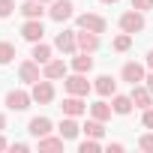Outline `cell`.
<instances>
[{
	"label": "cell",
	"instance_id": "obj_1",
	"mask_svg": "<svg viewBox=\"0 0 153 153\" xmlns=\"http://www.w3.org/2000/svg\"><path fill=\"white\" fill-rule=\"evenodd\" d=\"M120 30H123V33H141V30H144V15H141L138 9L123 12V15H120Z\"/></svg>",
	"mask_w": 153,
	"mask_h": 153
},
{
	"label": "cell",
	"instance_id": "obj_2",
	"mask_svg": "<svg viewBox=\"0 0 153 153\" xmlns=\"http://www.w3.org/2000/svg\"><path fill=\"white\" fill-rule=\"evenodd\" d=\"M105 18L102 15H93V12H84L78 15V30H90V33H105Z\"/></svg>",
	"mask_w": 153,
	"mask_h": 153
},
{
	"label": "cell",
	"instance_id": "obj_3",
	"mask_svg": "<svg viewBox=\"0 0 153 153\" xmlns=\"http://www.w3.org/2000/svg\"><path fill=\"white\" fill-rule=\"evenodd\" d=\"M63 84H66V90H69L72 96H87V93H90V84H87V78H84V72H75V75H69V78H66Z\"/></svg>",
	"mask_w": 153,
	"mask_h": 153
},
{
	"label": "cell",
	"instance_id": "obj_4",
	"mask_svg": "<svg viewBox=\"0 0 153 153\" xmlns=\"http://www.w3.org/2000/svg\"><path fill=\"white\" fill-rule=\"evenodd\" d=\"M30 96H33V102H39V105H45V102H51L54 99V87H51V78H39L36 84H33V90H30Z\"/></svg>",
	"mask_w": 153,
	"mask_h": 153
},
{
	"label": "cell",
	"instance_id": "obj_5",
	"mask_svg": "<svg viewBox=\"0 0 153 153\" xmlns=\"http://www.w3.org/2000/svg\"><path fill=\"white\" fill-rule=\"evenodd\" d=\"M42 33H45L42 18H27L24 27H21V36H24L27 42H42Z\"/></svg>",
	"mask_w": 153,
	"mask_h": 153
},
{
	"label": "cell",
	"instance_id": "obj_6",
	"mask_svg": "<svg viewBox=\"0 0 153 153\" xmlns=\"http://www.w3.org/2000/svg\"><path fill=\"white\" fill-rule=\"evenodd\" d=\"M72 0H51V9H48V15L54 18V21H69L72 18Z\"/></svg>",
	"mask_w": 153,
	"mask_h": 153
},
{
	"label": "cell",
	"instance_id": "obj_7",
	"mask_svg": "<svg viewBox=\"0 0 153 153\" xmlns=\"http://www.w3.org/2000/svg\"><path fill=\"white\" fill-rule=\"evenodd\" d=\"M75 42H78V51H87V54H93V51L99 48V33L78 30V33H75Z\"/></svg>",
	"mask_w": 153,
	"mask_h": 153
},
{
	"label": "cell",
	"instance_id": "obj_8",
	"mask_svg": "<svg viewBox=\"0 0 153 153\" xmlns=\"http://www.w3.org/2000/svg\"><path fill=\"white\" fill-rule=\"evenodd\" d=\"M30 102H33V96L24 93V90H12V93H6V105H9L12 111H24V108H30Z\"/></svg>",
	"mask_w": 153,
	"mask_h": 153
},
{
	"label": "cell",
	"instance_id": "obj_9",
	"mask_svg": "<svg viewBox=\"0 0 153 153\" xmlns=\"http://www.w3.org/2000/svg\"><path fill=\"white\" fill-rule=\"evenodd\" d=\"M18 75H21V81L24 84H36L42 75H39V63L36 60H24L21 66H18Z\"/></svg>",
	"mask_w": 153,
	"mask_h": 153
},
{
	"label": "cell",
	"instance_id": "obj_10",
	"mask_svg": "<svg viewBox=\"0 0 153 153\" xmlns=\"http://www.w3.org/2000/svg\"><path fill=\"white\" fill-rule=\"evenodd\" d=\"M120 75H123V81H129V84H141L144 81V66L141 63H126L120 69Z\"/></svg>",
	"mask_w": 153,
	"mask_h": 153
},
{
	"label": "cell",
	"instance_id": "obj_11",
	"mask_svg": "<svg viewBox=\"0 0 153 153\" xmlns=\"http://www.w3.org/2000/svg\"><path fill=\"white\" fill-rule=\"evenodd\" d=\"M60 108H63V114H66V117H78V114H84V111H87V105L81 102V96H72V93H69V99H63V105H60Z\"/></svg>",
	"mask_w": 153,
	"mask_h": 153
},
{
	"label": "cell",
	"instance_id": "obj_12",
	"mask_svg": "<svg viewBox=\"0 0 153 153\" xmlns=\"http://www.w3.org/2000/svg\"><path fill=\"white\" fill-rule=\"evenodd\" d=\"M63 54H75L78 51V42H75V33L72 30H63V33H57V42H54Z\"/></svg>",
	"mask_w": 153,
	"mask_h": 153
},
{
	"label": "cell",
	"instance_id": "obj_13",
	"mask_svg": "<svg viewBox=\"0 0 153 153\" xmlns=\"http://www.w3.org/2000/svg\"><path fill=\"white\" fill-rule=\"evenodd\" d=\"M42 78H66V63L63 60H48L45 66H42Z\"/></svg>",
	"mask_w": 153,
	"mask_h": 153
},
{
	"label": "cell",
	"instance_id": "obj_14",
	"mask_svg": "<svg viewBox=\"0 0 153 153\" xmlns=\"http://www.w3.org/2000/svg\"><path fill=\"white\" fill-rule=\"evenodd\" d=\"M132 102H135V108H150V105H153V93H150L147 87L132 84Z\"/></svg>",
	"mask_w": 153,
	"mask_h": 153
},
{
	"label": "cell",
	"instance_id": "obj_15",
	"mask_svg": "<svg viewBox=\"0 0 153 153\" xmlns=\"http://www.w3.org/2000/svg\"><path fill=\"white\" fill-rule=\"evenodd\" d=\"M27 129H30L33 138H45V135L51 132V120H48V117H33V120L27 123Z\"/></svg>",
	"mask_w": 153,
	"mask_h": 153
},
{
	"label": "cell",
	"instance_id": "obj_16",
	"mask_svg": "<svg viewBox=\"0 0 153 153\" xmlns=\"http://www.w3.org/2000/svg\"><path fill=\"white\" fill-rule=\"evenodd\" d=\"M93 87H96V93H99V96H111V93L117 90V81L111 78V75H99Z\"/></svg>",
	"mask_w": 153,
	"mask_h": 153
},
{
	"label": "cell",
	"instance_id": "obj_17",
	"mask_svg": "<svg viewBox=\"0 0 153 153\" xmlns=\"http://www.w3.org/2000/svg\"><path fill=\"white\" fill-rule=\"evenodd\" d=\"M45 12V3H39V0H27V3H21V15L24 18H42Z\"/></svg>",
	"mask_w": 153,
	"mask_h": 153
},
{
	"label": "cell",
	"instance_id": "obj_18",
	"mask_svg": "<svg viewBox=\"0 0 153 153\" xmlns=\"http://www.w3.org/2000/svg\"><path fill=\"white\" fill-rule=\"evenodd\" d=\"M72 69H75V72H84V75H87V72L93 69V57H90L87 51H81L78 57H72Z\"/></svg>",
	"mask_w": 153,
	"mask_h": 153
},
{
	"label": "cell",
	"instance_id": "obj_19",
	"mask_svg": "<svg viewBox=\"0 0 153 153\" xmlns=\"http://www.w3.org/2000/svg\"><path fill=\"white\" fill-rule=\"evenodd\" d=\"M111 111H114V108H111L108 102H93V105H90V114H93L96 120H102V123L111 120Z\"/></svg>",
	"mask_w": 153,
	"mask_h": 153
},
{
	"label": "cell",
	"instance_id": "obj_20",
	"mask_svg": "<svg viewBox=\"0 0 153 153\" xmlns=\"http://www.w3.org/2000/svg\"><path fill=\"white\" fill-rule=\"evenodd\" d=\"M132 96H114V102H111V108H114V114H129L132 111Z\"/></svg>",
	"mask_w": 153,
	"mask_h": 153
},
{
	"label": "cell",
	"instance_id": "obj_21",
	"mask_svg": "<svg viewBox=\"0 0 153 153\" xmlns=\"http://www.w3.org/2000/svg\"><path fill=\"white\" fill-rule=\"evenodd\" d=\"M33 60L45 66V63L51 60V48H48V45H42V42H33Z\"/></svg>",
	"mask_w": 153,
	"mask_h": 153
},
{
	"label": "cell",
	"instance_id": "obj_22",
	"mask_svg": "<svg viewBox=\"0 0 153 153\" xmlns=\"http://www.w3.org/2000/svg\"><path fill=\"white\" fill-rule=\"evenodd\" d=\"M78 129H81V126H78V123H75L72 117H66V120L60 123V135H63L66 141H69V138H75V135H78Z\"/></svg>",
	"mask_w": 153,
	"mask_h": 153
},
{
	"label": "cell",
	"instance_id": "obj_23",
	"mask_svg": "<svg viewBox=\"0 0 153 153\" xmlns=\"http://www.w3.org/2000/svg\"><path fill=\"white\" fill-rule=\"evenodd\" d=\"M63 141H66L63 135L60 138H48L45 135V138H39V150H63Z\"/></svg>",
	"mask_w": 153,
	"mask_h": 153
},
{
	"label": "cell",
	"instance_id": "obj_24",
	"mask_svg": "<svg viewBox=\"0 0 153 153\" xmlns=\"http://www.w3.org/2000/svg\"><path fill=\"white\" fill-rule=\"evenodd\" d=\"M12 57H15V45L12 42H0V66L12 63Z\"/></svg>",
	"mask_w": 153,
	"mask_h": 153
},
{
	"label": "cell",
	"instance_id": "obj_25",
	"mask_svg": "<svg viewBox=\"0 0 153 153\" xmlns=\"http://www.w3.org/2000/svg\"><path fill=\"white\" fill-rule=\"evenodd\" d=\"M84 132H87L90 138H102V135H105V129H102V120H96V117H93V120H87Z\"/></svg>",
	"mask_w": 153,
	"mask_h": 153
},
{
	"label": "cell",
	"instance_id": "obj_26",
	"mask_svg": "<svg viewBox=\"0 0 153 153\" xmlns=\"http://www.w3.org/2000/svg\"><path fill=\"white\" fill-rule=\"evenodd\" d=\"M129 45H132V33H120L114 39V51H129Z\"/></svg>",
	"mask_w": 153,
	"mask_h": 153
},
{
	"label": "cell",
	"instance_id": "obj_27",
	"mask_svg": "<svg viewBox=\"0 0 153 153\" xmlns=\"http://www.w3.org/2000/svg\"><path fill=\"white\" fill-rule=\"evenodd\" d=\"M78 150H81V153H96V150H99V138H87V141H81Z\"/></svg>",
	"mask_w": 153,
	"mask_h": 153
},
{
	"label": "cell",
	"instance_id": "obj_28",
	"mask_svg": "<svg viewBox=\"0 0 153 153\" xmlns=\"http://www.w3.org/2000/svg\"><path fill=\"white\" fill-rule=\"evenodd\" d=\"M15 12V0H0V18H9Z\"/></svg>",
	"mask_w": 153,
	"mask_h": 153
},
{
	"label": "cell",
	"instance_id": "obj_29",
	"mask_svg": "<svg viewBox=\"0 0 153 153\" xmlns=\"http://www.w3.org/2000/svg\"><path fill=\"white\" fill-rule=\"evenodd\" d=\"M138 147L147 150V153H153V135H141V138H138Z\"/></svg>",
	"mask_w": 153,
	"mask_h": 153
},
{
	"label": "cell",
	"instance_id": "obj_30",
	"mask_svg": "<svg viewBox=\"0 0 153 153\" xmlns=\"http://www.w3.org/2000/svg\"><path fill=\"white\" fill-rule=\"evenodd\" d=\"M132 9H138V12H147V9H153V0H132Z\"/></svg>",
	"mask_w": 153,
	"mask_h": 153
},
{
	"label": "cell",
	"instance_id": "obj_31",
	"mask_svg": "<svg viewBox=\"0 0 153 153\" xmlns=\"http://www.w3.org/2000/svg\"><path fill=\"white\" fill-rule=\"evenodd\" d=\"M144 126H147V129H153V105H150V108H144Z\"/></svg>",
	"mask_w": 153,
	"mask_h": 153
},
{
	"label": "cell",
	"instance_id": "obj_32",
	"mask_svg": "<svg viewBox=\"0 0 153 153\" xmlns=\"http://www.w3.org/2000/svg\"><path fill=\"white\" fill-rule=\"evenodd\" d=\"M144 81H147V90L153 93V72H150V75H144Z\"/></svg>",
	"mask_w": 153,
	"mask_h": 153
},
{
	"label": "cell",
	"instance_id": "obj_33",
	"mask_svg": "<svg viewBox=\"0 0 153 153\" xmlns=\"http://www.w3.org/2000/svg\"><path fill=\"white\" fill-rule=\"evenodd\" d=\"M147 66L153 69V48H150V54H147Z\"/></svg>",
	"mask_w": 153,
	"mask_h": 153
},
{
	"label": "cell",
	"instance_id": "obj_34",
	"mask_svg": "<svg viewBox=\"0 0 153 153\" xmlns=\"http://www.w3.org/2000/svg\"><path fill=\"white\" fill-rule=\"evenodd\" d=\"M3 129H6V117H3V114H0V132H3Z\"/></svg>",
	"mask_w": 153,
	"mask_h": 153
},
{
	"label": "cell",
	"instance_id": "obj_35",
	"mask_svg": "<svg viewBox=\"0 0 153 153\" xmlns=\"http://www.w3.org/2000/svg\"><path fill=\"white\" fill-rule=\"evenodd\" d=\"M6 147H9V144H6V138H3V135H0V150H6Z\"/></svg>",
	"mask_w": 153,
	"mask_h": 153
},
{
	"label": "cell",
	"instance_id": "obj_36",
	"mask_svg": "<svg viewBox=\"0 0 153 153\" xmlns=\"http://www.w3.org/2000/svg\"><path fill=\"white\" fill-rule=\"evenodd\" d=\"M102 3H117V0H102Z\"/></svg>",
	"mask_w": 153,
	"mask_h": 153
},
{
	"label": "cell",
	"instance_id": "obj_37",
	"mask_svg": "<svg viewBox=\"0 0 153 153\" xmlns=\"http://www.w3.org/2000/svg\"><path fill=\"white\" fill-rule=\"evenodd\" d=\"M39 3H51V0H39Z\"/></svg>",
	"mask_w": 153,
	"mask_h": 153
}]
</instances>
